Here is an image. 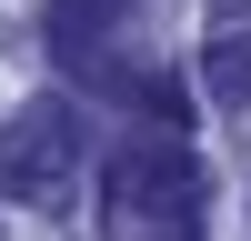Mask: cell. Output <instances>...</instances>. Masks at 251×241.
<instances>
[{"instance_id":"6da1fadb","label":"cell","mask_w":251,"mask_h":241,"mask_svg":"<svg viewBox=\"0 0 251 241\" xmlns=\"http://www.w3.org/2000/svg\"><path fill=\"white\" fill-rule=\"evenodd\" d=\"M201 191L181 141H131L100 161V241H201Z\"/></svg>"},{"instance_id":"7a4b0ae2","label":"cell","mask_w":251,"mask_h":241,"mask_svg":"<svg viewBox=\"0 0 251 241\" xmlns=\"http://www.w3.org/2000/svg\"><path fill=\"white\" fill-rule=\"evenodd\" d=\"M80 161H91V120L71 100H20L0 120V201H20V211H71Z\"/></svg>"},{"instance_id":"3957f363","label":"cell","mask_w":251,"mask_h":241,"mask_svg":"<svg viewBox=\"0 0 251 241\" xmlns=\"http://www.w3.org/2000/svg\"><path fill=\"white\" fill-rule=\"evenodd\" d=\"M151 10V0H50V50H60V71H80V80H100V100H121V50H131V20Z\"/></svg>"},{"instance_id":"277c9868","label":"cell","mask_w":251,"mask_h":241,"mask_svg":"<svg viewBox=\"0 0 251 241\" xmlns=\"http://www.w3.org/2000/svg\"><path fill=\"white\" fill-rule=\"evenodd\" d=\"M201 91H211L221 111H251V30L201 40Z\"/></svg>"},{"instance_id":"5b68a950","label":"cell","mask_w":251,"mask_h":241,"mask_svg":"<svg viewBox=\"0 0 251 241\" xmlns=\"http://www.w3.org/2000/svg\"><path fill=\"white\" fill-rule=\"evenodd\" d=\"M241 10H251V0H221V20H241Z\"/></svg>"}]
</instances>
